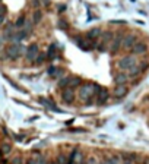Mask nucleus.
Returning a JSON list of instances; mask_svg holds the SVG:
<instances>
[{
    "label": "nucleus",
    "mask_w": 149,
    "mask_h": 164,
    "mask_svg": "<svg viewBox=\"0 0 149 164\" xmlns=\"http://www.w3.org/2000/svg\"><path fill=\"white\" fill-rule=\"evenodd\" d=\"M5 22V15H0V25Z\"/></svg>",
    "instance_id": "36"
},
{
    "label": "nucleus",
    "mask_w": 149,
    "mask_h": 164,
    "mask_svg": "<svg viewBox=\"0 0 149 164\" xmlns=\"http://www.w3.org/2000/svg\"><path fill=\"white\" fill-rule=\"evenodd\" d=\"M50 164H57V163H56V161H53V163H50Z\"/></svg>",
    "instance_id": "39"
},
{
    "label": "nucleus",
    "mask_w": 149,
    "mask_h": 164,
    "mask_svg": "<svg viewBox=\"0 0 149 164\" xmlns=\"http://www.w3.org/2000/svg\"><path fill=\"white\" fill-rule=\"evenodd\" d=\"M67 157H69V155H66V154H59L57 158H56V163L57 164H66L67 163Z\"/></svg>",
    "instance_id": "27"
},
{
    "label": "nucleus",
    "mask_w": 149,
    "mask_h": 164,
    "mask_svg": "<svg viewBox=\"0 0 149 164\" xmlns=\"http://www.w3.org/2000/svg\"><path fill=\"white\" fill-rule=\"evenodd\" d=\"M98 164H102V163H98Z\"/></svg>",
    "instance_id": "40"
},
{
    "label": "nucleus",
    "mask_w": 149,
    "mask_h": 164,
    "mask_svg": "<svg viewBox=\"0 0 149 164\" xmlns=\"http://www.w3.org/2000/svg\"><path fill=\"white\" fill-rule=\"evenodd\" d=\"M66 11V5H60L59 6V12H64Z\"/></svg>",
    "instance_id": "34"
},
{
    "label": "nucleus",
    "mask_w": 149,
    "mask_h": 164,
    "mask_svg": "<svg viewBox=\"0 0 149 164\" xmlns=\"http://www.w3.org/2000/svg\"><path fill=\"white\" fill-rule=\"evenodd\" d=\"M102 164H120V160H118V157H116V155H110V157L104 158Z\"/></svg>",
    "instance_id": "22"
},
{
    "label": "nucleus",
    "mask_w": 149,
    "mask_h": 164,
    "mask_svg": "<svg viewBox=\"0 0 149 164\" xmlns=\"http://www.w3.org/2000/svg\"><path fill=\"white\" fill-rule=\"evenodd\" d=\"M0 149H2V153L3 154H9L12 151V144H9V142H3L2 147H0Z\"/></svg>",
    "instance_id": "24"
},
{
    "label": "nucleus",
    "mask_w": 149,
    "mask_h": 164,
    "mask_svg": "<svg viewBox=\"0 0 149 164\" xmlns=\"http://www.w3.org/2000/svg\"><path fill=\"white\" fill-rule=\"evenodd\" d=\"M110 23H120L122 25V23H126V21H111Z\"/></svg>",
    "instance_id": "35"
},
{
    "label": "nucleus",
    "mask_w": 149,
    "mask_h": 164,
    "mask_svg": "<svg viewBox=\"0 0 149 164\" xmlns=\"http://www.w3.org/2000/svg\"><path fill=\"white\" fill-rule=\"evenodd\" d=\"M27 164H37V160H34V158H28V160H27Z\"/></svg>",
    "instance_id": "33"
},
{
    "label": "nucleus",
    "mask_w": 149,
    "mask_h": 164,
    "mask_svg": "<svg viewBox=\"0 0 149 164\" xmlns=\"http://www.w3.org/2000/svg\"><path fill=\"white\" fill-rule=\"evenodd\" d=\"M69 81H70V76H63V78H60V81H59L57 86H59V88H61V90H64V88H67V86H69Z\"/></svg>",
    "instance_id": "20"
},
{
    "label": "nucleus",
    "mask_w": 149,
    "mask_h": 164,
    "mask_svg": "<svg viewBox=\"0 0 149 164\" xmlns=\"http://www.w3.org/2000/svg\"><path fill=\"white\" fill-rule=\"evenodd\" d=\"M101 91V86L98 84H91V82H83L81 86H79V91H77V97L82 100V101H86L89 98H94V97L98 95V92Z\"/></svg>",
    "instance_id": "1"
},
{
    "label": "nucleus",
    "mask_w": 149,
    "mask_h": 164,
    "mask_svg": "<svg viewBox=\"0 0 149 164\" xmlns=\"http://www.w3.org/2000/svg\"><path fill=\"white\" fill-rule=\"evenodd\" d=\"M56 56H57V48H56V44H51L48 47V50H47V59H48V60H53V59H56Z\"/></svg>",
    "instance_id": "18"
},
{
    "label": "nucleus",
    "mask_w": 149,
    "mask_h": 164,
    "mask_svg": "<svg viewBox=\"0 0 149 164\" xmlns=\"http://www.w3.org/2000/svg\"><path fill=\"white\" fill-rule=\"evenodd\" d=\"M39 53V47L37 43H32V44H29L27 47V50H25V59H27L28 62H35V59L38 56Z\"/></svg>",
    "instance_id": "4"
},
{
    "label": "nucleus",
    "mask_w": 149,
    "mask_h": 164,
    "mask_svg": "<svg viewBox=\"0 0 149 164\" xmlns=\"http://www.w3.org/2000/svg\"><path fill=\"white\" fill-rule=\"evenodd\" d=\"M10 164H23V160H22V157H15V158H12L10 160Z\"/></svg>",
    "instance_id": "28"
},
{
    "label": "nucleus",
    "mask_w": 149,
    "mask_h": 164,
    "mask_svg": "<svg viewBox=\"0 0 149 164\" xmlns=\"http://www.w3.org/2000/svg\"><path fill=\"white\" fill-rule=\"evenodd\" d=\"M41 19H43V12L39 11V9H35L32 13V23H39Z\"/></svg>",
    "instance_id": "19"
},
{
    "label": "nucleus",
    "mask_w": 149,
    "mask_h": 164,
    "mask_svg": "<svg viewBox=\"0 0 149 164\" xmlns=\"http://www.w3.org/2000/svg\"><path fill=\"white\" fill-rule=\"evenodd\" d=\"M2 155H3V153H2V149H0V158H2Z\"/></svg>",
    "instance_id": "38"
},
{
    "label": "nucleus",
    "mask_w": 149,
    "mask_h": 164,
    "mask_svg": "<svg viewBox=\"0 0 149 164\" xmlns=\"http://www.w3.org/2000/svg\"><path fill=\"white\" fill-rule=\"evenodd\" d=\"M25 50L27 48H23L22 44L12 43V44H9L6 47V56H7V59H10V60H16V59H19L25 53Z\"/></svg>",
    "instance_id": "3"
},
{
    "label": "nucleus",
    "mask_w": 149,
    "mask_h": 164,
    "mask_svg": "<svg viewBox=\"0 0 149 164\" xmlns=\"http://www.w3.org/2000/svg\"><path fill=\"white\" fill-rule=\"evenodd\" d=\"M61 101L64 103V104H73L75 103V100H76V92H75V90H72V88H64V90H61Z\"/></svg>",
    "instance_id": "5"
},
{
    "label": "nucleus",
    "mask_w": 149,
    "mask_h": 164,
    "mask_svg": "<svg viewBox=\"0 0 149 164\" xmlns=\"http://www.w3.org/2000/svg\"><path fill=\"white\" fill-rule=\"evenodd\" d=\"M47 60V53H38V56H37V59H35V62L37 65H43V63Z\"/></svg>",
    "instance_id": "23"
},
{
    "label": "nucleus",
    "mask_w": 149,
    "mask_h": 164,
    "mask_svg": "<svg viewBox=\"0 0 149 164\" xmlns=\"http://www.w3.org/2000/svg\"><path fill=\"white\" fill-rule=\"evenodd\" d=\"M123 35L117 34L114 35V38H113V41L110 43V45H108V51H110L111 54H117L118 51L122 50V44H123Z\"/></svg>",
    "instance_id": "6"
},
{
    "label": "nucleus",
    "mask_w": 149,
    "mask_h": 164,
    "mask_svg": "<svg viewBox=\"0 0 149 164\" xmlns=\"http://www.w3.org/2000/svg\"><path fill=\"white\" fill-rule=\"evenodd\" d=\"M5 13H6V6L0 5V15H5Z\"/></svg>",
    "instance_id": "32"
},
{
    "label": "nucleus",
    "mask_w": 149,
    "mask_h": 164,
    "mask_svg": "<svg viewBox=\"0 0 149 164\" xmlns=\"http://www.w3.org/2000/svg\"><path fill=\"white\" fill-rule=\"evenodd\" d=\"M129 75H127V72H123V70H118L116 75H114V78H113V82L116 85H127V82H129Z\"/></svg>",
    "instance_id": "10"
},
{
    "label": "nucleus",
    "mask_w": 149,
    "mask_h": 164,
    "mask_svg": "<svg viewBox=\"0 0 149 164\" xmlns=\"http://www.w3.org/2000/svg\"><path fill=\"white\" fill-rule=\"evenodd\" d=\"M86 164H98V161H97V160H95L94 157H91V158H88Z\"/></svg>",
    "instance_id": "31"
},
{
    "label": "nucleus",
    "mask_w": 149,
    "mask_h": 164,
    "mask_svg": "<svg viewBox=\"0 0 149 164\" xmlns=\"http://www.w3.org/2000/svg\"><path fill=\"white\" fill-rule=\"evenodd\" d=\"M101 34H102V29L101 28H98V27H97V28H91L88 32H86V38L91 41H95L101 37Z\"/></svg>",
    "instance_id": "13"
},
{
    "label": "nucleus",
    "mask_w": 149,
    "mask_h": 164,
    "mask_svg": "<svg viewBox=\"0 0 149 164\" xmlns=\"http://www.w3.org/2000/svg\"><path fill=\"white\" fill-rule=\"evenodd\" d=\"M47 72H48V75L51 76V78H59V76L63 74V70H61V69H59L57 66H50Z\"/></svg>",
    "instance_id": "16"
},
{
    "label": "nucleus",
    "mask_w": 149,
    "mask_h": 164,
    "mask_svg": "<svg viewBox=\"0 0 149 164\" xmlns=\"http://www.w3.org/2000/svg\"><path fill=\"white\" fill-rule=\"evenodd\" d=\"M136 63H138V60H136V57L133 56V54H126V56L120 57V59L117 60V68H118V70L127 72V70L132 69Z\"/></svg>",
    "instance_id": "2"
},
{
    "label": "nucleus",
    "mask_w": 149,
    "mask_h": 164,
    "mask_svg": "<svg viewBox=\"0 0 149 164\" xmlns=\"http://www.w3.org/2000/svg\"><path fill=\"white\" fill-rule=\"evenodd\" d=\"M39 101L43 103L44 106H47V107H48L50 110H57V111H59V108L56 107V106H54V104H53L51 101H50V100H45V98H39Z\"/></svg>",
    "instance_id": "25"
},
{
    "label": "nucleus",
    "mask_w": 149,
    "mask_h": 164,
    "mask_svg": "<svg viewBox=\"0 0 149 164\" xmlns=\"http://www.w3.org/2000/svg\"><path fill=\"white\" fill-rule=\"evenodd\" d=\"M25 23H27V18H25V15H19L18 19H16V22H15V27H16V28H23Z\"/></svg>",
    "instance_id": "21"
},
{
    "label": "nucleus",
    "mask_w": 149,
    "mask_h": 164,
    "mask_svg": "<svg viewBox=\"0 0 149 164\" xmlns=\"http://www.w3.org/2000/svg\"><path fill=\"white\" fill-rule=\"evenodd\" d=\"M113 38H114V34L111 32V31H102V34H101V44L104 45H110V43L113 41Z\"/></svg>",
    "instance_id": "14"
},
{
    "label": "nucleus",
    "mask_w": 149,
    "mask_h": 164,
    "mask_svg": "<svg viewBox=\"0 0 149 164\" xmlns=\"http://www.w3.org/2000/svg\"><path fill=\"white\" fill-rule=\"evenodd\" d=\"M138 43V37L135 34H127L124 38H123V44H122V50L130 51L133 48V45Z\"/></svg>",
    "instance_id": "7"
},
{
    "label": "nucleus",
    "mask_w": 149,
    "mask_h": 164,
    "mask_svg": "<svg viewBox=\"0 0 149 164\" xmlns=\"http://www.w3.org/2000/svg\"><path fill=\"white\" fill-rule=\"evenodd\" d=\"M138 66H139V69H140V72L143 74V72H146L149 69V62L148 60H142V62L138 63Z\"/></svg>",
    "instance_id": "26"
},
{
    "label": "nucleus",
    "mask_w": 149,
    "mask_h": 164,
    "mask_svg": "<svg viewBox=\"0 0 149 164\" xmlns=\"http://www.w3.org/2000/svg\"><path fill=\"white\" fill-rule=\"evenodd\" d=\"M82 84H83V81H82L81 76H70V81H69V88L75 90V88H79Z\"/></svg>",
    "instance_id": "15"
},
{
    "label": "nucleus",
    "mask_w": 149,
    "mask_h": 164,
    "mask_svg": "<svg viewBox=\"0 0 149 164\" xmlns=\"http://www.w3.org/2000/svg\"><path fill=\"white\" fill-rule=\"evenodd\" d=\"M59 27H60V28L67 29V28H69V23H66L64 21H63V19H60V21H59Z\"/></svg>",
    "instance_id": "30"
},
{
    "label": "nucleus",
    "mask_w": 149,
    "mask_h": 164,
    "mask_svg": "<svg viewBox=\"0 0 149 164\" xmlns=\"http://www.w3.org/2000/svg\"><path fill=\"white\" fill-rule=\"evenodd\" d=\"M110 100V91L107 90V88H101V91L98 92V95H97V104L98 106H102L105 103Z\"/></svg>",
    "instance_id": "11"
},
{
    "label": "nucleus",
    "mask_w": 149,
    "mask_h": 164,
    "mask_svg": "<svg viewBox=\"0 0 149 164\" xmlns=\"http://www.w3.org/2000/svg\"><path fill=\"white\" fill-rule=\"evenodd\" d=\"M148 51V44L145 41H138L136 44L133 45V48L130 50L133 56H140V54H145Z\"/></svg>",
    "instance_id": "8"
},
{
    "label": "nucleus",
    "mask_w": 149,
    "mask_h": 164,
    "mask_svg": "<svg viewBox=\"0 0 149 164\" xmlns=\"http://www.w3.org/2000/svg\"><path fill=\"white\" fill-rule=\"evenodd\" d=\"M2 44H3V37L0 35V47H2Z\"/></svg>",
    "instance_id": "37"
},
{
    "label": "nucleus",
    "mask_w": 149,
    "mask_h": 164,
    "mask_svg": "<svg viewBox=\"0 0 149 164\" xmlns=\"http://www.w3.org/2000/svg\"><path fill=\"white\" fill-rule=\"evenodd\" d=\"M15 28H16V27H15L13 23H7V25L5 27V29H3V38L10 41L12 37H13V34L16 32V31H15Z\"/></svg>",
    "instance_id": "12"
},
{
    "label": "nucleus",
    "mask_w": 149,
    "mask_h": 164,
    "mask_svg": "<svg viewBox=\"0 0 149 164\" xmlns=\"http://www.w3.org/2000/svg\"><path fill=\"white\" fill-rule=\"evenodd\" d=\"M129 94V88L127 85H116L114 90H113V97L117 98V100H122Z\"/></svg>",
    "instance_id": "9"
},
{
    "label": "nucleus",
    "mask_w": 149,
    "mask_h": 164,
    "mask_svg": "<svg viewBox=\"0 0 149 164\" xmlns=\"http://www.w3.org/2000/svg\"><path fill=\"white\" fill-rule=\"evenodd\" d=\"M37 164H48V161H47V158L44 155H39L38 160H37Z\"/></svg>",
    "instance_id": "29"
},
{
    "label": "nucleus",
    "mask_w": 149,
    "mask_h": 164,
    "mask_svg": "<svg viewBox=\"0 0 149 164\" xmlns=\"http://www.w3.org/2000/svg\"><path fill=\"white\" fill-rule=\"evenodd\" d=\"M140 74H142V72H140V69H139L138 63H136V65H135L132 69H129V70H127V75H129V78H132V79H133V78H138Z\"/></svg>",
    "instance_id": "17"
}]
</instances>
